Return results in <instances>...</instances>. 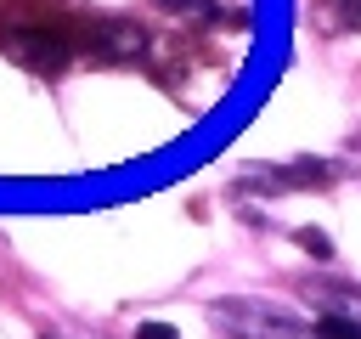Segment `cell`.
<instances>
[{"instance_id": "1", "label": "cell", "mask_w": 361, "mask_h": 339, "mask_svg": "<svg viewBox=\"0 0 361 339\" xmlns=\"http://www.w3.org/2000/svg\"><path fill=\"white\" fill-rule=\"evenodd\" d=\"M28 6L34 0L0 11V51L28 73H62L68 56H73V34L62 23H51V17H34Z\"/></svg>"}, {"instance_id": "2", "label": "cell", "mask_w": 361, "mask_h": 339, "mask_svg": "<svg viewBox=\"0 0 361 339\" xmlns=\"http://www.w3.org/2000/svg\"><path fill=\"white\" fill-rule=\"evenodd\" d=\"M209 316H214V328H226L237 339H316V328L293 322L288 311H271L265 299H226Z\"/></svg>"}, {"instance_id": "3", "label": "cell", "mask_w": 361, "mask_h": 339, "mask_svg": "<svg viewBox=\"0 0 361 339\" xmlns=\"http://www.w3.org/2000/svg\"><path fill=\"white\" fill-rule=\"evenodd\" d=\"M90 51L102 62H135L147 51V28H135V23H102V28H90Z\"/></svg>"}, {"instance_id": "4", "label": "cell", "mask_w": 361, "mask_h": 339, "mask_svg": "<svg viewBox=\"0 0 361 339\" xmlns=\"http://www.w3.org/2000/svg\"><path fill=\"white\" fill-rule=\"evenodd\" d=\"M333 170L322 164H293V170H254L243 175V192H288V186H327Z\"/></svg>"}, {"instance_id": "5", "label": "cell", "mask_w": 361, "mask_h": 339, "mask_svg": "<svg viewBox=\"0 0 361 339\" xmlns=\"http://www.w3.org/2000/svg\"><path fill=\"white\" fill-rule=\"evenodd\" d=\"M316 339H361V322H355V316H338V311H327V316L316 322Z\"/></svg>"}, {"instance_id": "6", "label": "cell", "mask_w": 361, "mask_h": 339, "mask_svg": "<svg viewBox=\"0 0 361 339\" xmlns=\"http://www.w3.org/2000/svg\"><path fill=\"white\" fill-rule=\"evenodd\" d=\"M152 6H158V11H175V17H203V23H209V17H220V11H214V0H152Z\"/></svg>"}, {"instance_id": "7", "label": "cell", "mask_w": 361, "mask_h": 339, "mask_svg": "<svg viewBox=\"0 0 361 339\" xmlns=\"http://www.w3.org/2000/svg\"><path fill=\"white\" fill-rule=\"evenodd\" d=\"M293 237H299V249H310L316 260H333V237H327V232H316V226H299Z\"/></svg>"}, {"instance_id": "8", "label": "cell", "mask_w": 361, "mask_h": 339, "mask_svg": "<svg viewBox=\"0 0 361 339\" xmlns=\"http://www.w3.org/2000/svg\"><path fill=\"white\" fill-rule=\"evenodd\" d=\"M135 339H180V333H175L169 322H141V328H135Z\"/></svg>"}]
</instances>
